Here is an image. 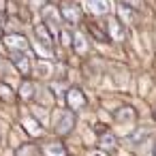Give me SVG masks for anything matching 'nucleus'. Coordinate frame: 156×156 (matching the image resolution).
Returning a JSON list of instances; mask_svg holds the SVG:
<instances>
[{
    "instance_id": "obj_21",
    "label": "nucleus",
    "mask_w": 156,
    "mask_h": 156,
    "mask_svg": "<svg viewBox=\"0 0 156 156\" xmlns=\"http://www.w3.org/2000/svg\"><path fill=\"white\" fill-rule=\"evenodd\" d=\"M90 156H105V154H98V152H94V154H90Z\"/></svg>"
},
{
    "instance_id": "obj_14",
    "label": "nucleus",
    "mask_w": 156,
    "mask_h": 156,
    "mask_svg": "<svg viewBox=\"0 0 156 156\" xmlns=\"http://www.w3.org/2000/svg\"><path fill=\"white\" fill-rule=\"evenodd\" d=\"M20 96H22L24 101H32V96H34V86H32L30 81H24V86H22V90H20Z\"/></svg>"
},
{
    "instance_id": "obj_19",
    "label": "nucleus",
    "mask_w": 156,
    "mask_h": 156,
    "mask_svg": "<svg viewBox=\"0 0 156 156\" xmlns=\"http://www.w3.org/2000/svg\"><path fill=\"white\" fill-rule=\"evenodd\" d=\"M71 43H73L71 32H69V30H62V45H71Z\"/></svg>"
},
{
    "instance_id": "obj_4",
    "label": "nucleus",
    "mask_w": 156,
    "mask_h": 156,
    "mask_svg": "<svg viewBox=\"0 0 156 156\" xmlns=\"http://www.w3.org/2000/svg\"><path fill=\"white\" fill-rule=\"evenodd\" d=\"M73 128H75V115H73L71 111L62 113L60 122L56 124V133H58V135H69V133H71Z\"/></svg>"
},
{
    "instance_id": "obj_8",
    "label": "nucleus",
    "mask_w": 156,
    "mask_h": 156,
    "mask_svg": "<svg viewBox=\"0 0 156 156\" xmlns=\"http://www.w3.org/2000/svg\"><path fill=\"white\" fill-rule=\"evenodd\" d=\"M45 156H69V154H66V150H64L62 143L54 141V143L45 145Z\"/></svg>"
},
{
    "instance_id": "obj_10",
    "label": "nucleus",
    "mask_w": 156,
    "mask_h": 156,
    "mask_svg": "<svg viewBox=\"0 0 156 156\" xmlns=\"http://www.w3.org/2000/svg\"><path fill=\"white\" fill-rule=\"evenodd\" d=\"M13 62L17 64V69H20V71H22L24 75H26V73L30 71V62H28V58H26L24 54H20V51H15V54H13Z\"/></svg>"
},
{
    "instance_id": "obj_3",
    "label": "nucleus",
    "mask_w": 156,
    "mask_h": 156,
    "mask_svg": "<svg viewBox=\"0 0 156 156\" xmlns=\"http://www.w3.org/2000/svg\"><path fill=\"white\" fill-rule=\"evenodd\" d=\"M5 43H7L9 49L20 51V54H26V49H28V41H26L24 37H20V34H9V37H5Z\"/></svg>"
},
{
    "instance_id": "obj_2",
    "label": "nucleus",
    "mask_w": 156,
    "mask_h": 156,
    "mask_svg": "<svg viewBox=\"0 0 156 156\" xmlns=\"http://www.w3.org/2000/svg\"><path fill=\"white\" fill-rule=\"evenodd\" d=\"M96 130H98V145H101L103 150H113V147L118 145L115 135H113V133H109L105 126H96Z\"/></svg>"
},
{
    "instance_id": "obj_17",
    "label": "nucleus",
    "mask_w": 156,
    "mask_h": 156,
    "mask_svg": "<svg viewBox=\"0 0 156 156\" xmlns=\"http://www.w3.org/2000/svg\"><path fill=\"white\" fill-rule=\"evenodd\" d=\"M88 28H90V30H92V34H94V37H96V39H98V41H107V39H109V37H107V34H105V30H101V28H98V26H96V24H90V26H88Z\"/></svg>"
},
{
    "instance_id": "obj_16",
    "label": "nucleus",
    "mask_w": 156,
    "mask_h": 156,
    "mask_svg": "<svg viewBox=\"0 0 156 156\" xmlns=\"http://www.w3.org/2000/svg\"><path fill=\"white\" fill-rule=\"evenodd\" d=\"M147 133H150V130H147V128L143 126V128H139V130H135V133H133V135H130L128 139H130V143H139V141H143V139L147 137Z\"/></svg>"
},
{
    "instance_id": "obj_15",
    "label": "nucleus",
    "mask_w": 156,
    "mask_h": 156,
    "mask_svg": "<svg viewBox=\"0 0 156 156\" xmlns=\"http://www.w3.org/2000/svg\"><path fill=\"white\" fill-rule=\"evenodd\" d=\"M109 30H111V37H113V39H120V41L124 39V34H122V26H120L118 20H111V22H109Z\"/></svg>"
},
{
    "instance_id": "obj_6",
    "label": "nucleus",
    "mask_w": 156,
    "mask_h": 156,
    "mask_svg": "<svg viewBox=\"0 0 156 156\" xmlns=\"http://www.w3.org/2000/svg\"><path fill=\"white\" fill-rule=\"evenodd\" d=\"M79 15H81V9H79L77 5L66 2V5L62 7V17H64L69 24H77V22H79Z\"/></svg>"
},
{
    "instance_id": "obj_13",
    "label": "nucleus",
    "mask_w": 156,
    "mask_h": 156,
    "mask_svg": "<svg viewBox=\"0 0 156 156\" xmlns=\"http://www.w3.org/2000/svg\"><path fill=\"white\" fill-rule=\"evenodd\" d=\"M24 126H26V130L32 133V135H41V133H43L41 124H39L37 120H32V118H26V120H24Z\"/></svg>"
},
{
    "instance_id": "obj_1",
    "label": "nucleus",
    "mask_w": 156,
    "mask_h": 156,
    "mask_svg": "<svg viewBox=\"0 0 156 156\" xmlns=\"http://www.w3.org/2000/svg\"><path fill=\"white\" fill-rule=\"evenodd\" d=\"M66 105H69V109H73V111L83 109V107H86V94H83L79 88H71V90L66 92Z\"/></svg>"
},
{
    "instance_id": "obj_20",
    "label": "nucleus",
    "mask_w": 156,
    "mask_h": 156,
    "mask_svg": "<svg viewBox=\"0 0 156 156\" xmlns=\"http://www.w3.org/2000/svg\"><path fill=\"white\" fill-rule=\"evenodd\" d=\"M124 5H130V7H139V0H122Z\"/></svg>"
},
{
    "instance_id": "obj_9",
    "label": "nucleus",
    "mask_w": 156,
    "mask_h": 156,
    "mask_svg": "<svg viewBox=\"0 0 156 156\" xmlns=\"http://www.w3.org/2000/svg\"><path fill=\"white\" fill-rule=\"evenodd\" d=\"M34 32H37V39H39L45 47H51L54 39H51V34L47 32V28H45V26H37V28H34Z\"/></svg>"
},
{
    "instance_id": "obj_7",
    "label": "nucleus",
    "mask_w": 156,
    "mask_h": 156,
    "mask_svg": "<svg viewBox=\"0 0 156 156\" xmlns=\"http://www.w3.org/2000/svg\"><path fill=\"white\" fill-rule=\"evenodd\" d=\"M113 118H115V122H122V124H126V122H135V118H137V111H135L133 107L124 105V107L115 109Z\"/></svg>"
},
{
    "instance_id": "obj_5",
    "label": "nucleus",
    "mask_w": 156,
    "mask_h": 156,
    "mask_svg": "<svg viewBox=\"0 0 156 156\" xmlns=\"http://www.w3.org/2000/svg\"><path fill=\"white\" fill-rule=\"evenodd\" d=\"M86 7H88V11H90L92 15H107L109 9H111L109 0H88Z\"/></svg>"
},
{
    "instance_id": "obj_12",
    "label": "nucleus",
    "mask_w": 156,
    "mask_h": 156,
    "mask_svg": "<svg viewBox=\"0 0 156 156\" xmlns=\"http://www.w3.org/2000/svg\"><path fill=\"white\" fill-rule=\"evenodd\" d=\"M73 47H75L79 54H86V51H88V43H86V39H83L81 32H77V34L73 37Z\"/></svg>"
},
{
    "instance_id": "obj_22",
    "label": "nucleus",
    "mask_w": 156,
    "mask_h": 156,
    "mask_svg": "<svg viewBox=\"0 0 156 156\" xmlns=\"http://www.w3.org/2000/svg\"><path fill=\"white\" fill-rule=\"evenodd\" d=\"M154 118H156V109H154Z\"/></svg>"
},
{
    "instance_id": "obj_18",
    "label": "nucleus",
    "mask_w": 156,
    "mask_h": 156,
    "mask_svg": "<svg viewBox=\"0 0 156 156\" xmlns=\"http://www.w3.org/2000/svg\"><path fill=\"white\" fill-rule=\"evenodd\" d=\"M34 152H37V150H34V145H30V143H28V145H22V147L17 150V154H15V156H34Z\"/></svg>"
},
{
    "instance_id": "obj_11",
    "label": "nucleus",
    "mask_w": 156,
    "mask_h": 156,
    "mask_svg": "<svg viewBox=\"0 0 156 156\" xmlns=\"http://www.w3.org/2000/svg\"><path fill=\"white\" fill-rule=\"evenodd\" d=\"M43 17H45V24H47V26H49V24H51V26H56V24L60 22L58 11H56L54 7H45V9H43Z\"/></svg>"
},
{
    "instance_id": "obj_23",
    "label": "nucleus",
    "mask_w": 156,
    "mask_h": 156,
    "mask_svg": "<svg viewBox=\"0 0 156 156\" xmlns=\"http://www.w3.org/2000/svg\"><path fill=\"white\" fill-rule=\"evenodd\" d=\"M154 156H156V147H154Z\"/></svg>"
}]
</instances>
